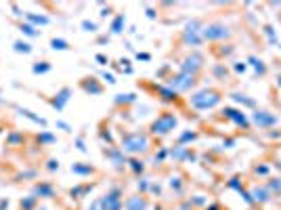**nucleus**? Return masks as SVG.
<instances>
[{"label":"nucleus","mask_w":281,"mask_h":210,"mask_svg":"<svg viewBox=\"0 0 281 210\" xmlns=\"http://www.w3.org/2000/svg\"><path fill=\"white\" fill-rule=\"evenodd\" d=\"M222 99H225V91H222V88L208 86V88H202V91L191 95L189 105L193 107V110H197V112H206V110H214Z\"/></svg>","instance_id":"obj_1"},{"label":"nucleus","mask_w":281,"mask_h":210,"mask_svg":"<svg viewBox=\"0 0 281 210\" xmlns=\"http://www.w3.org/2000/svg\"><path fill=\"white\" fill-rule=\"evenodd\" d=\"M124 154H147L151 149V141H149V132L145 130H132V132H124L122 135V147Z\"/></svg>","instance_id":"obj_2"},{"label":"nucleus","mask_w":281,"mask_h":210,"mask_svg":"<svg viewBox=\"0 0 281 210\" xmlns=\"http://www.w3.org/2000/svg\"><path fill=\"white\" fill-rule=\"evenodd\" d=\"M176 124H178V118H176L174 112H162V113H159V116L149 124V135H159V137H164V135H168V132L174 130Z\"/></svg>","instance_id":"obj_3"},{"label":"nucleus","mask_w":281,"mask_h":210,"mask_svg":"<svg viewBox=\"0 0 281 210\" xmlns=\"http://www.w3.org/2000/svg\"><path fill=\"white\" fill-rule=\"evenodd\" d=\"M197 76L193 74H187V72H178V74H172L168 80H166V86L172 88L174 93H187L191 88L197 86Z\"/></svg>","instance_id":"obj_4"},{"label":"nucleus","mask_w":281,"mask_h":210,"mask_svg":"<svg viewBox=\"0 0 281 210\" xmlns=\"http://www.w3.org/2000/svg\"><path fill=\"white\" fill-rule=\"evenodd\" d=\"M202 38H203V40H208V42H214L216 44V42H220V40H229V38H231V30H229L225 23L214 21V23L203 25Z\"/></svg>","instance_id":"obj_5"},{"label":"nucleus","mask_w":281,"mask_h":210,"mask_svg":"<svg viewBox=\"0 0 281 210\" xmlns=\"http://www.w3.org/2000/svg\"><path fill=\"white\" fill-rule=\"evenodd\" d=\"M203 67H206V57H203L202 53H197V50L189 53L181 61V72H187V74H193V76L200 74Z\"/></svg>","instance_id":"obj_6"},{"label":"nucleus","mask_w":281,"mask_h":210,"mask_svg":"<svg viewBox=\"0 0 281 210\" xmlns=\"http://www.w3.org/2000/svg\"><path fill=\"white\" fill-rule=\"evenodd\" d=\"M101 202H103L105 210H124V192L120 187H111L109 192L101 198Z\"/></svg>","instance_id":"obj_7"},{"label":"nucleus","mask_w":281,"mask_h":210,"mask_svg":"<svg viewBox=\"0 0 281 210\" xmlns=\"http://www.w3.org/2000/svg\"><path fill=\"white\" fill-rule=\"evenodd\" d=\"M254 124L258 126V129H271V126H275L277 124V116L275 113H271V112H266V110H256L254 112Z\"/></svg>","instance_id":"obj_8"},{"label":"nucleus","mask_w":281,"mask_h":210,"mask_svg":"<svg viewBox=\"0 0 281 210\" xmlns=\"http://www.w3.org/2000/svg\"><path fill=\"white\" fill-rule=\"evenodd\" d=\"M103 154H105V158H109V162H111L116 168H124V166H126V162H128V158L124 156V151L120 149V147H113V145L105 147V149H103Z\"/></svg>","instance_id":"obj_9"},{"label":"nucleus","mask_w":281,"mask_h":210,"mask_svg":"<svg viewBox=\"0 0 281 210\" xmlns=\"http://www.w3.org/2000/svg\"><path fill=\"white\" fill-rule=\"evenodd\" d=\"M31 195H34V198L50 200V198H55V185L50 181H38L34 185V189H31Z\"/></svg>","instance_id":"obj_10"},{"label":"nucleus","mask_w":281,"mask_h":210,"mask_svg":"<svg viewBox=\"0 0 281 210\" xmlns=\"http://www.w3.org/2000/svg\"><path fill=\"white\" fill-rule=\"evenodd\" d=\"M80 88L86 95H91V97H93V95H101V93H103V84H101L97 78H88V76L80 80Z\"/></svg>","instance_id":"obj_11"},{"label":"nucleus","mask_w":281,"mask_h":210,"mask_svg":"<svg viewBox=\"0 0 281 210\" xmlns=\"http://www.w3.org/2000/svg\"><path fill=\"white\" fill-rule=\"evenodd\" d=\"M149 208V200L145 195H130L124 200V210H147Z\"/></svg>","instance_id":"obj_12"},{"label":"nucleus","mask_w":281,"mask_h":210,"mask_svg":"<svg viewBox=\"0 0 281 210\" xmlns=\"http://www.w3.org/2000/svg\"><path fill=\"white\" fill-rule=\"evenodd\" d=\"M69 95H72V88H67V86H65V88H61V91H59V93H57V95H55V99H50V101H48V103H50V105H53V107H55V110H57V112H61V110H63V107H65V103H67V101H69Z\"/></svg>","instance_id":"obj_13"},{"label":"nucleus","mask_w":281,"mask_h":210,"mask_svg":"<svg viewBox=\"0 0 281 210\" xmlns=\"http://www.w3.org/2000/svg\"><path fill=\"white\" fill-rule=\"evenodd\" d=\"M72 173L80 175V177H91V175H97V168L91 166V164H86V162H74L72 164Z\"/></svg>","instance_id":"obj_14"},{"label":"nucleus","mask_w":281,"mask_h":210,"mask_svg":"<svg viewBox=\"0 0 281 210\" xmlns=\"http://www.w3.org/2000/svg\"><path fill=\"white\" fill-rule=\"evenodd\" d=\"M94 187V183H84V185H78V187H72L69 189V195H72V198H76V200H82L84 198V195L91 192V189Z\"/></svg>","instance_id":"obj_15"},{"label":"nucleus","mask_w":281,"mask_h":210,"mask_svg":"<svg viewBox=\"0 0 281 210\" xmlns=\"http://www.w3.org/2000/svg\"><path fill=\"white\" fill-rule=\"evenodd\" d=\"M266 189H269V194L273 198L281 195V177H271V179L266 181Z\"/></svg>","instance_id":"obj_16"},{"label":"nucleus","mask_w":281,"mask_h":210,"mask_svg":"<svg viewBox=\"0 0 281 210\" xmlns=\"http://www.w3.org/2000/svg\"><path fill=\"white\" fill-rule=\"evenodd\" d=\"M25 21H28L30 25H34V28H36V25H48V21H50V19L48 17H44V15H34V13H25Z\"/></svg>","instance_id":"obj_17"},{"label":"nucleus","mask_w":281,"mask_h":210,"mask_svg":"<svg viewBox=\"0 0 281 210\" xmlns=\"http://www.w3.org/2000/svg\"><path fill=\"white\" fill-rule=\"evenodd\" d=\"M19 112H21V116H25L28 120H31V122H36V124H40V126H47V120L40 118V116H36L34 112H30V110H23V107H19Z\"/></svg>","instance_id":"obj_18"},{"label":"nucleus","mask_w":281,"mask_h":210,"mask_svg":"<svg viewBox=\"0 0 281 210\" xmlns=\"http://www.w3.org/2000/svg\"><path fill=\"white\" fill-rule=\"evenodd\" d=\"M126 166H130V170L135 175H143L145 173V164L140 160H137V158H128V164H126Z\"/></svg>","instance_id":"obj_19"},{"label":"nucleus","mask_w":281,"mask_h":210,"mask_svg":"<svg viewBox=\"0 0 281 210\" xmlns=\"http://www.w3.org/2000/svg\"><path fill=\"white\" fill-rule=\"evenodd\" d=\"M124 23H126V17L120 13V15L113 19V23H111V34H120L122 32V28H124Z\"/></svg>","instance_id":"obj_20"},{"label":"nucleus","mask_w":281,"mask_h":210,"mask_svg":"<svg viewBox=\"0 0 281 210\" xmlns=\"http://www.w3.org/2000/svg\"><path fill=\"white\" fill-rule=\"evenodd\" d=\"M57 139H55V135H50L48 130H42L40 135H38V143H40V147L42 145H50V143H55Z\"/></svg>","instance_id":"obj_21"},{"label":"nucleus","mask_w":281,"mask_h":210,"mask_svg":"<svg viewBox=\"0 0 281 210\" xmlns=\"http://www.w3.org/2000/svg\"><path fill=\"white\" fill-rule=\"evenodd\" d=\"M38 204V198H34V195H30V198H23L21 204H19V210H34Z\"/></svg>","instance_id":"obj_22"},{"label":"nucleus","mask_w":281,"mask_h":210,"mask_svg":"<svg viewBox=\"0 0 281 210\" xmlns=\"http://www.w3.org/2000/svg\"><path fill=\"white\" fill-rule=\"evenodd\" d=\"M13 47H15L17 53H23V55H30L31 53V44L25 42V40H15V44H13Z\"/></svg>","instance_id":"obj_23"},{"label":"nucleus","mask_w":281,"mask_h":210,"mask_svg":"<svg viewBox=\"0 0 281 210\" xmlns=\"http://www.w3.org/2000/svg\"><path fill=\"white\" fill-rule=\"evenodd\" d=\"M48 69H50V63L48 61H38V63H34L31 72H34V74H47Z\"/></svg>","instance_id":"obj_24"},{"label":"nucleus","mask_w":281,"mask_h":210,"mask_svg":"<svg viewBox=\"0 0 281 210\" xmlns=\"http://www.w3.org/2000/svg\"><path fill=\"white\" fill-rule=\"evenodd\" d=\"M50 47H53L55 50H67L69 48V42L67 40H61V38H53V40H50Z\"/></svg>","instance_id":"obj_25"},{"label":"nucleus","mask_w":281,"mask_h":210,"mask_svg":"<svg viewBox=\"0 0 281 210\" xmlns=\"http://www.w3.org/2000/svg\"><path fill=\"white\" fill-rule=\"evenodd\" d=\"M6 143H9V145H13V147H15V145L23 143V135H21V132H11V135L6 137Z\"/></svg>","instance_id":"obj_26"},{"label":"nucleus","mask_w":281,"mask_h":210,"mask_svg":"<svg viewBox=\"0 0 281 210\" xmlns=\"http://www.w3.org/2000/svg\"><path fill=\"white\" fill-rule=\"evenodd\" d=\"M21 32H23V34H28V36H40V30L34 28V25H30L28 21L21 23Z\"/></svg>","instance_id":"obj_27"},{"label":"nucleus","mask_w":281,"mask_h":210,"mask_svg":"<svg viewBox=\"0 0 281 210\" xmlns=\"http://www.w3.org/2000/svg\"><path fill=\"white\" fill-rule=\"evenodd\" d=\"M248 61H250V63H252V65H254V67H256V72H258V69H260V76H265V74H266V67L263 65V61H260V59H256V57H250V59H248Z\"/></svg>","instance_id":"obj_28"},{"label":"nucleus","mask_w":281,"mask_h":210,"mask_svg":"<svg viewBox=\"0 0 281 210\" xmlns=\"http://www.w3.org/2000/svg\"><path fill=\"white\" fill-rule=\"evenodd\" d=\"M47 170H50V173H57V170H59V160H55V158L47 160Z\"/></svg>","instance_id":"obj_29"},{"label":"nucleus","mask_w":281,"mask_h":210,"mask_svg":"<svg viewBox=\"0 0 281 210\" xmlns=\"http://www.w3.org/2000/svg\"><path fill=\"white\" fill-rule=\"evenodd\" d=\"M38 173L36 170H25V173H21V175H17V181H21V179H34Z\"/></svg>","instance_id":"obj_30"},{"label":"nucleus","mask_w":281,"mask_h":210,"mask_svg":"<svg viewBox=\"0 0 281 210\" xmlns=\"http://www.w3.org/2000/svg\"><path fill=\"white\" fill-rule=\"evenodd\" d=\"M82 28H84L86 32H97V23H93V21H82Z\"/></svg>","instance_id":"obj_31"},{"label":"nucleus","mask_w":281,"mask_h":210,"mask_svg":"<svg viewBox=\"0 0 281 210\" xmlns=\"http://www.w3.org/2000/svg\"><path fill=\"white\" fill-rule=\"evenodd\" d=\"M88 210H105V208H103V202H101V198H99V200H94Z\"/></svg>","instance_id":"obj_32"},{"label":"nucleus","mask_w":281,"mask_h":210,"mask_svg":"<svg viewBox=\"0 0 281 210\" xmlns=\"http://www.w3.org/2000/svg\"><path fill=\"white\" fill-rule=\"evenodd\" d=\"M176 210H193V204L187 200V202H181V204L176 206Z\"/></svg>","instance_id":"obj_33"},{"label":"nucleus","mask_w":281,"mask_h":210,"mask_svg":"<svg viewBox=\"0 0 281 210\" xmlns=\"http://www.w3.org/2000/svg\"><path fill=\"white\" fill-rule=\"evenodd\" d=\"M151 185H149V181H147V179H140L139 181V189H143V192H147V189H149Z\"/></svg>","instance_id":"obj_34"},{"label":"nucleus","mask_w":281,"mask_h":210,"mask_svg":"<svg viewBox=\"0 0 281 210\" xmlns=\"http://www.w3.org/2000/svg\"><path fill=\"white\" fill-rule=\"evenodd\" d=\"M206 210H222V206L219 204V202H214V204H208Z\"/></svg>","instance_id":"obj_35"},{"label":"nucleus","mask_w":281,"mask_h":210,"mask_svg":"<svg viewBox=\"0 0 281 210\" xmlns=\"http://www.w3.org/2000/svg\"><path fill=\"white\" fill-rule=\"evenodd\" d=\"M94 59H97V61L101 63V65H105V63H107V57H105V55H97Z\"/></svg>","instance_id":"obj_36"},{"label":"nucleus","mask_w":281,"mask_h":210,"mask_svg":"<svg viewBox=\"0 0 281 210\" xmlns=\"http://www.w3.org/2000/svg\"><path fill=\"white\" fill-rule=\"evenodd\" d=\"M76 145H78V149H80V151H86L84 141H82V139H76Z\"/></svg>","instance_id":"obj_37"},{"label":"nucleus","mask_w":281,"mask_h":210,"mask_svg":"<svg viewBox=\"0 0 281 210\" xmlns=\"http://www.w3.org/2000/svg\"><path fill=\"white\" fill-rule=\"evenodd\" d=\"M103 78H105L107 82H109V84H113V82H116V78H113V76H111V74H105V76H103Z\"/></svg>","instance_id":"obj_38"},{"label":"nucleus","mask_w":281,"mask_h":210,"mask_svg":"<svg viewBox=\"0 0 281 210\" xmlns=\"http://www.w3.org/2000/svg\"><path fill=\"white\" fill-rule=\"evenodd\" d=\"M6 206H9V200H0V210H4Z\"/></svg>","instance_id":"obj_39"}]
</instances>
